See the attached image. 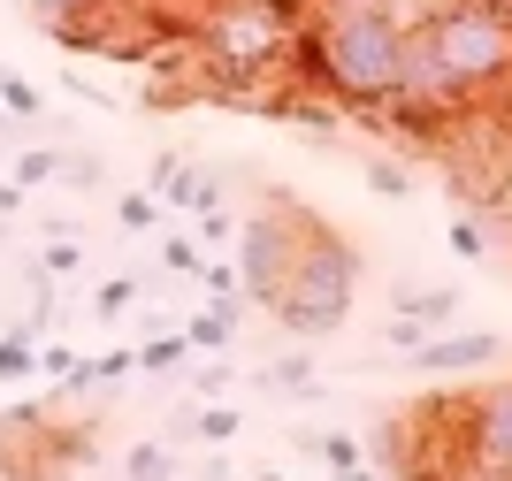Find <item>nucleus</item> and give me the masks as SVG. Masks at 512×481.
<instances>
[{"mask_svg": "<svg viewBox=\"0 0 512 481\" xmlns=\"http://www.w3.org/2000/svg\"><path fill=\"white\" fill-rule=\"evenodd\" d=\"M0 107H8V115H16V123H31V115H39V84L23 77V69H0Z\"/></svg>", "mask_w": 512, "mask_h": 481, "instance_id": "nucleus-17", "label": "nucleus"}, {"mask_svg": "<svg viewBox=\"0 0 512 481\" xmlns=\"http://www.w3.org/2000/svg\"><path fill=\"white\" fill-rule=\"evenodd\" d=\"M115 222H123L130 237H153L161 230V199H153V191H123V199H115Z\"/></svg>", "mask_w": 512, "mask_h": 481, "instance_id": "nucleus-15", "label": "nucleus"}, {"mask_svg": "<svg viewBox=\"0 0 512 481\" xmlns=\"http://www.w3.org/2000/svg\"><path fill=\"white\" fill-rule=\"evenodd\" d=\"M138 291H146L138 275H115V283H100V298H92V314H100V321H123L130 306H138Z\"/></svg>", "mask_w": 512, "mask_h": 481, "instance_id": "nucleus-18", "label": "nucleus"}, {"mask_svg": "<svg viewBox=\"0 0 512 481\" xmlns=\"http://www.w3.org/2000/svg\"><path fill=\"white\" fill-rule=\"evenodd\" d=\"M161 260H169V275H192V283L207 275V260H199L192 237H161Z\"/></svg>", "mask_w": 512, "mask_h": 481, "instance_id": "nucleus-22", "label": "nucleus"}, {"mask_svg": "<svg viewBox=\"0 0 512 481\" xmlns=\"http://www.w3.org/2000/svg\"><path fill=\"white\" fill-rule=\"evenodd\" d=\"M406 69V23L383 0H321L299 31V77L321 100L344 107V123H383L390 92Z\"/></svg>", "mask_w": 512, "mask_h": 481, "instance_id": "nucleus-1", "label": "nucleus"}, {"mask_svg": "<svg viewBox=\"0 0 512 481\" xmlns=\"http://www.w3.org/2000/svg\"><path fill=\"white\" fill-rule=\"evenodd\" d=\"M69 390L39 405H8L0 413V481H62L92 466V420L69 413Z\"/></svg>", "mask_w": 512, "mask_h": 481, "instance_id": "nucleus-3", "label": "nucleus"}, {"mask_svg": "<svg viewBox=\"0 0 512 481\" xmlns=\"http://www.w3.org/2000/svg\"><path fill=\"white\" fill-rule=\"evenodd\" d=\"M8 123H16V115H8V107H0V130H8Z\"/></svg>", "mask_w": 512, "mask_h": 481, "instance_id": "nucleus-30", "label": "nucleus"}, {"mask_svg": "<svg viewBox=\"0 0 512 481\" xmlns=\"http://www.w3.org/2000/svg\"><path fill=\"white\" fill-rule=\"evenodd\" d=\"M276 8H291V16L306 23V16H314V8H321V0H276Z\"/></svg>", "mask_w": 512, "mask_h": 481, "instance_id": "nucleus-28", "label": "nucleus"}, {"mask_svg": "<svg viewBox=\"0 0 512 481\" xmlns=\"http://www.w3.org/2000/svg\"><path fill=\"white\" fill-rule=\"evenodd\" d=\"M31 367H39V336H31V329H8V336H0V382H23Z\"/></svg>", "mask_w": 512, "mask_h": 481, "instance_id": "nucleus-14", "label": "nucleus"}, {"mask_svg": "<svg viewBox=\"0 0 512 481\" xmlns=\"http://www.w3.org/2000/svg\"><path fill=\"white\" fill-rule=\"evenodd\" d=\"M192 359V344H184V329H161V336H138V367L146 375H176Z\"/></svg>", "mask_w": 512, "mask_h": 481, "instance_id": "nucleus-11", "label": "nucleus"}, {"mask_svg": "<svg viewBox=\"0 0 512 481\" xmlns=\"http://www.w3.org/2000/svg\"><path fill=\"white\" fill-rule=\"evenodd\" d=\"M505 352L490 329H459V336H428V344H413V367L421 375H467V367H490V359Z\"/></svg>", "mask_w": 512, "mask_h": 481, "instance_id": "nucleus-7", "label": "nucleus"}, {"mask_svg": "<svg viewBox=\"0 0 512 481\" xmlns=\"http://www.w3.org/2000/svg\"><path fill=\"white\" fill-rule=\"evenodd\" d=\"M237 428H245V413L222 398H199L192 413H176V436H192V443H230Z\"/></svg>", "mask_w": 512, "mask_h": 481, "instance_id": "nucleus-10", "label": "nucleus"}, {"mask_svg": "<svg viewBox=\"0 0 512 481\" xmlns=\"http://www.w3.org/2000/svg\"><path fill=\"white\" fill-rule=\"evenodd\" d=\"M92 8H100V0H31V16H39V31H46L54 46H62L69 31H77V23L92 16Z\"/></svg>", "mask_w": 512, "mask_h": 481, "instance_id": "nucleus-12", "label": "nucleus"}, {"mask_svg": "<svg viewBox=\"0 0 512 481\" xmlns=\"http://www.w3.org/2000/svg\"><path fill=\"white\" fill-rule=\"evenodd\" d=\"M352 298H360V252H352L344 230H329L314 214V222H306V245H299V268H291V283H283V298L268 314L299 336V344H321V336H337L344 321H352Z\"/></svg>", "mask_w": 512, "mask_h": 481, "instance_id": "nucleus-2", "label": "nucleus"}, {"mask_svg": "<svg viewBox=\"0 0 512 481\" xmlns=\"http://www.w3.org/2000/svg\"><path fill=\"white\" fill-rule=\"evenodd\" d=\"M23 207V184H0V214H16Z\"/></svg>", "mask_w": 512, "mask_h": 481, "instance_id": "nucleus-26", "label": "nucleus"}, {"mask_svg": "<svg viewBox=\"0 0 512 481\" xmlns=\"http://www.w3.org/2000/svg\"><path fill=\"white\" fill-rule=\"evenodd\" d=\"M54 184H69V191H100L107 184V168L92 161V153H62V176Z\"/></svg>", "mask_w": 512, "mask_h": 481, "instance_id": "nucleus-21", "label": "nucleus"}, {"mask_svg": "<svg viewBox=\"0 0 512 481\" xmlns=\"http://www.w3.org/2000/svg\"><path fill=\"white\" fill-rule=\"evenodd\" d=\"M184 481H230V474H222V459H207L199 474H184Z\"/></svg>", "mask_w": 512, "mask_h": 481, "instance_id": "nucleus-27", "label": "nucleus"}, {"mask_svg": "<svg viewBox=\"0 0 512 481\" xmlns=\"http://www.w3.org/2000/svg\"><path fill=\"white\" fill-rule=\"evenodd\" d=\"M459 413H467V466L512 481V375L482 382V390H459Z\"/></svg>", "mask_w": 512, "mask_h": 481, "instance_id": "nucleus-6", "label": "nucleus"}, {"mask_svg": "<svg viewBox=\"0 0 512 481\" xmlns=\"http://www.w3.org/2000/svg\"><path fill=\"white\" fill-rule=\"evenodd\" d=\"M375 459L390 466V481H459L467 474V413H459V390L398 405L375 428Z\"/></svg>", "mask_w": 512, "mask_h": 481, "instance_id": "nucleus-4", "label": "nucleus"}, {"mask_svg": "<svg viewBox=\"0 0 512 481\" xmlns=\"http://www.w3.org/2000/svg\"><path fill=\"white\" fill-rule=\"evenodd\" d=\"M260 382H268V390H314V359L306 352H283V359H268V367H260Z\"/></svg>", "mask_w": 512, "mask_h": 481, "instance_id": "nucleus-16", "label": "nucleus"}, {"mask_svg": "<svg viewBox=\"0 0 512 481\" xmlns=\"http://www.w3.org/2000/svg\"><path fill=\"white\" fill-rule=\"evenodd\" d=\"M54 176H62V153H54V146H31V153L16 161V184H23V191H31V184H54Z\"/></svg>", "mask_w": 512, "mask_h": 481, "instance_id": "nucleus-20", "label": "nucleus"}, {"mask_svg": "<svg viewBox=\"0 0 512 481\" xmlns=\"http://www.w3.org/2000/svg\"><path fill=\"white\" fill-rule=\"evenodd\" d=\"M237 314H245V298H207V306L184 321V344H192L199 359L230 352V344H237Z\"/></svg>", "mask_w": 512, "mask_h": 481, "instance_id": "nucleus-8", "label": "nucleus"}, {"mask_svg": "<svg viewBox=\"0 0 512 481\" xmlns=\"http://www.w3.org/2000/svg\"><path fill=\"white\" fill-rule=\"evenodd\" d=\"M390 314H398V321H421V329H436V321L459 314V283H413V291H390Z\"/></svg>", "mask_w": 512, "mask_h": 481, "instance_id": "nucleus-9", "label": "nucleus"}, {"mask_svg": "<svg viewBox=\"0 0 512 481\" xmlns=\"http://www.w3.org/2000/svg\"><path fill=\"white\" fill-rule=\"evenodd\" d=\"M39 367L54 382H69V375H77V352H69V344H39Z\"/></svg>", "mask_w": 512, "mask_h": 481, "instance_id": "nucleus-25", "label": "nucleus"}, {"mask_svg": "<svg viewBox=\"0 0 512 481\" xmlns=\"http://www.w3.org/2000/svg\"><path fill=\"white\" fill-rule=\"evenodd\" d=\"M337 481H375V474H367V466H352V474H337Z\"/></svg>", "mask_w": 512, "mask_h": 481, "instance_id": "nucleus-29", "label": "nucleus"}, {"mask_svg": "<svg viewBox=\"0 0 512 481\" xmlns=\"http://www.w3.org/2000/svg\"><path fill=\"white\" fill-rule=\"evenodd\" d=\"M406 184H413V176L398 161H367V191H406Z\"/></svg>", "mask_w": 512, "mask_h": 481, "instance_id": "nucleus-24", "label": "nucleus"}, {"mask_svg": "<svg viewBox=\"0 0 512 481\" xmlns=\"http://www.w3.org/2000/svg\"><path fill=\"white\" fill-rule=\"evenodd\" d=\"M505 252H512V237H505Z\"/></svg>", "mask_w": 512, "mask_h": 481, "instance_id": "nucleus-31", "label": "nucleus"}, {"mask_svg": "<svg viewBox=\"0 0 512 481\" xmlns=\"http://www.w3.org/2000/svg\"><path fill=\"white\" fill-rule=\"evenodd\" d=\"M123 481H176V459H169V443H130V459H123Z\"/></svg>", "mask_w": 512, "mask_h": 481, "instance_id": "nucleus-13", "label": "nucleus"}, {"mask_svg": "<svg viewBox=\"0 0 512 481\" xmlns=\"http://www.w3.org/2000/svg\"><path fill=\"white\" fill-rule=\"evenodd\" d=\"M230 359H222V352H214V359H199V375H192V390H199V398H222V390H230Z\"/></svg>", "mask_w": 512, "mask_h": 481, "instance_id": "nucleus-23", "label": "nucleus"}, {"mask_svg": "<svg viewBox=\"0 0 512 481\" xmlns=\"http://www.w3.org/2000/svg\"><path fill=\"white\" fill-rule=\"evenodd\" d=\"M39 268L54 275V283H62V275H77V268H85V245H77L69 230H54V237H46V252H39Z\"/></svg>", "mask_w": 512, "mask_h": 481, "instance_id": "nucleus-19", "label": "nucleus"}, {"mask_svg": "<svg viewBox=\"0 0 512 481\" xmlns=\"http://www.w3.org/2000/svg\"><path fill=\"white\" fill-rule=\"evenodd\" d=\"M306 222H314V207L306 199H291V191H260L253 222L237 230V283H245V306H276L283 283H291V268H299V245H306Z\"/></svg>", "mask_w": 512, "mask_h": 481, "instance_id": "nucleus-5", "label": "nucleus"}]
</instances>
